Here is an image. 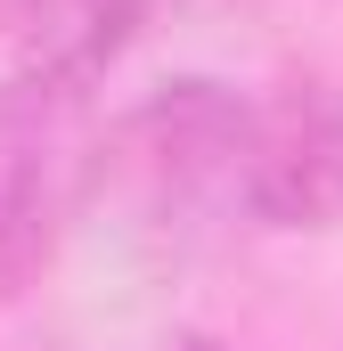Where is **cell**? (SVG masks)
Returning a JSON list of instances; mask_svg holds the SVG:
<instances>
[{
    "instance_id": "5",
    "label": "cell",
    "mask_w": 343,
    "mask_h": 351,
    "mask_svg": "<svg viewBox=\"0 0 343 351\" xmlns=\"http://www.w3.org/2000/svg\"><path fill=\"white\" fill-rule=\"evenodd\" d=\"M172 351H229V343H221V335H180Z\"/></svg>"
},
{
    "instance_id": "4",
    "label": "cell",
    "mask_w": 343,
    "mask_h": 351,
    "mask_svg": "<svg viewBox=\"0 0 343 351\" xmlns=\"http://www.w3.org/2000/svg\"><path fill=\"white\" fill-rule=\"evenodd\" d=\"M164 0H0L8 66L16 82L58 90V98H98V82L131 58Z\"/></svg>"
},
{
    "instance_id": "1",
    "label": "cell",
    "mask_w": 343,
    "mask_h": 351,
    "mask_svg": "<svg viewBox=\"0 0 343 351\" xmlns=\"http://www.w3.org/2000/svg\"><path fill=\"white\" fill-rule=\"evenodd\" d=\"M246 139L254 98L221 74H172L131 114L106 123L98 180L131 188L139 221L156 229H229L246 221Z\"/></svg>"
},
{
    "instance_id": "2",
    "label": "cell",
    "mask_w": 343,
    "mask_h": 351,
    "mask_svg": "<svg viewBox=\"0 0 343 351\" xmlns=\"http://www.w3.org/2000/svg\"><path fill=\"white\" fill-rule=\"evenodd\" d=\"M90 188H98L90 98H58L0 74V302L41 286Z\"/></svg>"
},
{
    "instance_id": "3",
    "label": "cell",
    "mask_w": 343,
    "mask_h": 351,
    "mask_svg": "<svg viewBox=\"0 0 343 351\" xmlns=\"http://www.w3.org/2000/svg\"><path fill=\"white\" fill-rule=\"evenodd\" d=\"M343 221V90L294 74L254 98L246 139V229H335Z\"/></svg>"
}]
</instances>
